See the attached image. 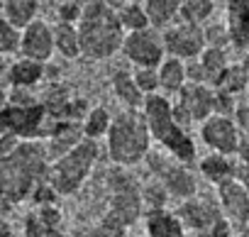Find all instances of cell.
<instances>
[{
	"instance_id": "cell-1",
	"label": "cell",
	"mask_w": 249,
	"mask_h": 237,
	"mask_svg": "<svg viewBox=\"0 0 249 237\" xmlns=\"http://www.w3.org/2000/svg\"><path fill=\"white\" fill-rule=\"evenodd\" d=\"M49 157L42 140H22L13 152L0 154V203L18 205L47 181Z\"/></svg>"
},
{
	"instance_id": "cell-2",
	"label": "cell",
	"mask_w": 249,
	"mask_h": 237,
	"mask_svg": "<svg viewBox=\"0 0 249 237\" xmlns=\"http://www.w3.org/2000/svg\"><path fill=\"white\" fill-rule=\"evenodd\" d=\"M76 32H78L81 56L90 61L115 56L124 39V30L120 27L115 10L107 8L103 0H86L83 3Z\"/></svg>"
},
{
	"instance_id": "cell-3",
	"label": "cell",
	"mask_w": 249,
	"mask_h": 237,
	"mask_svg": "<svg viewBox=\"0 0 249 237\" xmlns=\"http://www.w3.org/2000/svg\"><path fill=\"white\" fill-rule=\"evenodd\" d=\"M105 147L110 162L120 169H130L144 162L147 152L152 149V135L142 110L124 108L122 112H117L105 132Z\"/></svg>"
},
{
	"instance_id": "cell-4",
	"label": "cell",
	"mask_w": 249,
	"mask_h": 237,
	"mask_svg": "<svg viewBox=\"0 0 249 237\" xmlns=\"http://www.w3.org/2000/svg\"><path fill=\"white\" fill-rule=\"evenodd\" d=\"M142 115H144V123L149 128L152 140L169 152L174 159L183 162V164H193L198 159V149L193 137L188 135L186 128H181L174 120V112H171V98L161 95V93H152L144 98L142 105Z\"/></svg>"
},
{
	"instance_id": "cell-5",
	"label": "cell",
	"mask_w": 249,
	"mask_h": 237,
	"mask_svg": "<svg viewBox=\"0 0 249 237\" xmlns=\"http://www.w3.org/2000/svg\"><path fill=\"white\" fill-rule=\"evenodd\" d=\"M98 157H100L98 140H86L83 137L73 149H69L59 159L49 162L47 183L56 191V196H73L76 191H81V186L90 176Z\"/></svg>"
},
{
	"instance_id": "cell-6",
	"label": "cell",
	"mask_w": 249,
	"mask_h": 237,
	"mask_svg": "<svg viewBox=\"0 0 249 237\" xmlns=\"http://www.w3.org/2000/svg\"><path fill=\"white\" fill-rule=\"evenodd\" d=\"M176 215L183 222L186 232H193L196 237H227L232 232V225L220 213L217 201L213 203L210 198H200L198 193L181 201Z\"/></svg>"
},
{
	"instance_id": "cell-7",
	"label": "cell",
	"mask_w": 249,
	"mask_h": 237,
	"mask_svg": "<svg viewBox=\"0 0 249 237\" xmlns=\"http://www.w3.org/2000/svg\"><path fill=\"white\" fill-rule=\"evenodd\" d=\"M149 171L154 174V179H159L169 193V198H178L186 201L191 196L198 193V179L191 169V164H183L178 159H174L169 152H154L149 149L144 157Z\"/></svg>"
},
{
	"instance_id": "cell-8",
	"label": "cell",
	"mask_w": 249,
	"mask_h": 237,
	"mask_svg": "<svg viewBox=\"0 0 249 237\" xmlns=\"http://www.w3.org/2000/svg\"><path fill=\"white\" fill-rule=\"evenodd\" d=\"M52 128L54 120L47 117V110L39 100L30 105L8 103L0 110V132H10L20 140H44Z\"/></svg>"
},
{
	"instance_id": "cell-9",
	"label": "cell",
	"mask_w": 249,
	"mask_h": 237,
	"mask_svg": "<svg viewBox=\"0 0 249 237\" xmlns=\"http://www.w3.org/2000/svg\"><path fill=\"white\" fill-rule=\"evenodd\" d=\"M213 103H215V91L208 83H191L186 81L183 88L176 93V100H171V112L174 120L188 130L193 123H203L205 117L213 115Z\"/></svg>"
},
{
	"instance_id": "cell-10",
	"label": "cell",
	"mask_w": 249,
	"mask_h": 237,
	"mask_svg": "<svg viewBox=\"0 0 249 237\" xmlns=\"http://www.w3.org/2000/svg\"><path fill=\"white\" fill-rule=\"evenodd\" d=\"M110 186H112V193H110L107 215H112L124 227H132L144 213V205L140 198V186L127 174H115L110 179Z\"/></svg>"
},
{
	"instance_id": "cell-11",
	"label": "cell",
	"mask_w": 249,
	"mask_h": 237,
	"mask_svg": "<svg viewBox=\"0 0 249 237\" xmlns=\"http://www.w3.org/2000/svg\"><path fill=\"white\" fill-rule=\"evenodd\" d=\"M120 52L135 66H159V61L166 56L164 42H161V30L144 27L137 32H127L122 39Z\"/></svg>"
},
{
	"instance_id": "cell-12",
	"label": "cell",
	"mask_w": 249,
	"mask_h": 237,
	"mask_svg": "<svg viewBox=\"0 0 249 237\" xmlns=\"http://www.w3.org/2000/svg\"><path fill=\"white\" fill-rule=\"evenodd\" d=\"M161 42H164L166 56H176L181 61H191L205 47L203 25H191V22L176 20L174 25L161 30Z\"/></svg>"
},
{
	"instance_id": "cell-13",
	"label": "cell",
	"mask_w": 249,
	"mask_h": 237,
	"mask_svg": "<svg viewBox=\"0 0 249 237\" xmlns=\"http://www.w3.org/2000/svg\"><path fill=\"white\" fill-rule=\"evenodd\" d=\"M200 140L210 152L234 157V149L242 140V132L237 130L232 117L213 112L210 117H205V120L200 123Z\"/></svg>"
},
{
	"instance_id": "cell-14",
	"label": "cell",
	"mask_w": 249,
	"mask_h": 237,
	"mask_svg": "<svg viewBox=\"0 0 249 237\" xmlns=\"http://www.w3.org/2000/svg\"><path fill=\"white\" fill-rule=\"evenodd\" d=\"M215 188H217V208L225 215V220L232 225V230L247 227L249 225V191L237 179L222 181Z\"/></svg>"
},
{
	"instance_id": "cell-15",
	"label": "cell",
	"mask_w": 249,
	"mask_h": 237,
	"mask_svg": "<svg viewBox=\"0 0 249 237\" xmlns=\"http://www.w3.org/2000/svg\"><path fill=\"white\" fill-rule=\"evenodd\" d=\"M18 54L25 56V59L47 64L54 56V32H52L49 22L35 18L30 25H25L20 30V49H18Z\"/></svg>"
},
{
	"instance_id": "cell-16",
	"label": "cell",
	"mask_w": 249,
	"mask_h": 237,
	"mask_svg": "<svg viewBox=\"0 0 249 237\" xmlns=\"http://www.w3.org/2000/svg\"><path fill=\"white\" fill-rule=\"evenodd\" d=\"M225 30L230 47L244 52L249 47V0H227L225 3Z\"/></svg>"
},
{
	"instance_id": "cell-17",
	"label": "cell",
	"mask_w": 249,
	"mask_h": 237,
	"mask_svg": "<svg viewBox=\"0 0 249 237\" xmlns=\"http://www.w3.org/2000/svg\"><path fill=\"white\" fill-rule=\"evenodd\" d=\"M83 140V132H81V123H54V128L49 130V135L44 137V149H47V157L49 162L59 159L61 154H66L69 149H73L78 142Z\"/></svg>"
},
{
	"instance_id": "cell-18",
	"label": "cell",
	"mask_w": 249,
	"mask_h": 237,
	"mask_svg": "<svg viewBox=\"0 0 249 237\" xmlns=\"http://www.w3.org/2000/svg\"><path fill=\"white\" fill-rule=\"evenodd\" d=\"M144 230H147L149 237H186L183 222L178 220L176 210H169V208L147 210Z\"/></svg>"
},
{
	"instance_id": "cell-19",
	"label": "cell",
	"mask_w": 249,
	"mask_h": 237,
	"mask_svg": "<svg viewBox=\"0 0 249 237\" xmlns=\"http://www.w3.org/2000/svg\"><path fill=\"white\" fill-rule=\"evenodd\" d=\"M157 76H159V93L171 98L186 83V61L176 56H164L157 66Z\"/></svg>"
},
{
	"instance_id": "cell-20",
	"label": "cell",
	"mask_w": 249,
	"mask_h": 237,
	"mask_svg": "<svg viewBox=\"0 0 249 237\" xmlns=\"http://www.w3.org/2000/svg\"><path fill=\"white\" fill-rule=\"evenodd\" d=\"M198 171H200V176H203V179H208L213 186H217V183H222V181L234 179L237 162H234V157L210 152L208 157L198 159Z\"/></svg>"
},
{
	"instance_id": "cell-21",
	"label": "cell",
	"mask_w": 249,
	"mask_h": 237,
	"mask_svg": "<svg viewBox=\"0 0 249 237\" xmlns=\"http://www.w3.org/2000/svg\"><path fill=\"white\" fill-rule=\"evenodd\" d=\"M112 93H115V98L124 108H130V110H142L144 98H147L137 88V83L132 78V71H124V69H120V71L112 73Z\"/></svg>"
},
{
	"instance_id": "cell-22",
	"label": "cell",
	"mask_w": 249,
	"mask_h": 237,
	"mask_svg": "<svg viewBox=\"0 0 249 237\" xmlns=\"http://www.w3.org/2000/svg\"><path fill=\"white\" fill-rule=\"evenodd\" d=\"M8 81H10V86H18V88H35L44 81V64L20 56V59L10 61Z\"/></svg>"
},
{
	"instance_id": "cell-23",
	"label": "cell",
	"mask_w": 249,
	"mask_h": 237,
	"mask_svg": "<svg viewBox=\"0 0 249 237\" xmlns=\"http://www.w3.org/2000/svg\"><path fill=\"white\" fill-rule=\"evenodd\" d=\"M142 8L147 13L149 27L164 30L178 20V8L181 0H142Z\"/></svg>"
},
{
	"instance_id": "cell-24",
	"label": "cell",
	"mask_w": 249,
	"mask_h": 237,
	"mask_svg": "<svg viewBox=\"0 0 249 237\" xmlns=\"http://www.w3.org/2000/svg\"><path fill=\"white\" fill-rule=\"evenodd\" d=\"M249 86V73L244 71L242 64H227L213 81V88L215 91H222V93H230V95H242Z\"/></svg>"
},
{
	"instance_id": "cell-25",
	"label": "cell",
	"mask_w": 249,
	"mask_h": 237,
	"mask_svg": "<svg viewBox=\"0 0 249 237\" xmlns=\"http://www.w3.org/2000/svg\"><path fill=\"white\" fill-rule=\"evenodd\" d=\"M39 5H42V0H3V18L13 27L22 30L37 18Z\"/></svg>"
},
{
	"instance_id": "cell-26",
	"label": "cell",
	"mask_w": 249,
	"mask_h": 237,
	"mask_svg": "<svg viewBox=\"0 0 249 237\" xmlns=\"http://www.w3.org/2000/svg\"><path fill=\"white\" fill-rule=\"evenodd\" d=\"M54 32V52L61 54L64 59H78L81 56V44H78V32L76 25L71 22H56L52 27Z\"/></svg>"
},
{
	"instance_id": "cell-27",
	"label": "cell",
	"mask_w": 249,
	"mask_h": 237,
	"mask_svg": "<svg viewBox=\"0 0 249 237\" xmlns=\"http://www.w3.org/2000/svg\"><path fill=\"white\" fill-rule=\"evenodd\" d=\"M215 15V0H181L178 20L191 25H205Z\"/></svg>"
},
{
	"instance_id": "cell-28",
	"label": "cell",
	"mask_w": 249,
	"mask_h": 237,
	"mask_svg": "<svg viewBox=\"0 0 249 237\" xmlns=\"http://www.w3.org/2000/svg\"><path fill=\"white\" fill-rule=\"evenodd\" d=\"M110 120H112V115L105 110V108H90L86 112V117L81 120V132L86 140H103L107 128H110Z\"/></svg>"
},
{
	"instance_id": "cell-29",
	"label": "cell",
	"mask_w": 249,
	"mask_h": 237,
	"mask_svg": "<svg viewBox=\"0 0 249 237\" xmlns=\"http://www.w3.org/2000/svg\"><path fill=\"white\" fill-rule=\"evenodd\" d=\"M115 15H117V22L124 30V35L149 27V20H147V13H144L142 3H124L122 8L115 10Z\"/></svg>"
},
{
	"instance_id": "cell-30",
	"label": "cell",
	"mask_w": 249,
	"mask_h": 237,
	"mask_svg": "<svg viewBox=\"0 0 249 237\" xmlns=\"http://www.w3.org/2000/svg\"><path fill=\"white\" fill-rule=\"evenodd\" d=\"M196 61L203 66V71H205V76H208V81H210V86H213V81H215V76L230 64V59H227V52H225V47H203V52L196 56Z\"/></svg>"
},
{
	"instance_id": "cell-31",
	"label": "cell",
	"mask_w": 249,
	"mask_h": 237,
	"mask_svg": "<svg viewBox=\"0 0 249 237\" xmlns=\"http://www.w3.org/2000/svg\"><path fill=\"white\" fill-rule=\"evenodd\" d=\"M140 198H142V205L147 210H157V208H166L169 203V193L164 188V183L159 179H152L147 181L142 188H140Z\"/></svg>"
},
{
	"instance_id": "cell-32",
	"label": "cell",
	"mask_w": 249,
	"mask_h": 237,
	"mask_svg": "<svg viewBox=\"0 0 249 237\" xmlns=\"http://www.w3.org/2000/svg\"><path fill=\"white\" fill-rule=\"evenodd\" d=\"M25 237H64L59 225H52L42 220L37 213H30L25 218Z\"/></svg>"
},
{
	"instance_id": "cell-33",
	"label": "cell",
	"mask_w": 249,
	"mask_h": 237,
	"mask_svg": "<svg viewBox=\"0 0 249 237\" xmlns=\"http://www.w3.org/2000/svg\"><path fill=\"white\" fill-rule=\"evenodd\" d=\"M20 49V30L13 27L5 18H0V54L13 56Z\"/></svg>"
},
{
	"instance_id": "cell-34",
	"label": "cell",
	"mask_w": 249,
	"mask_h": 237,
	"mask_svg": "<svg viewBox=\"0 0 249 237\" xmlns=\"http://www.w3.org/2000/svg\"><path fill=\"white\" fill-rule=\"evenodd\" d=\"M132 78H135L137 88H140L144 95L159 93V76H157V66H135Z\"/></svg>"
},
{
	"instance_id": "cell-35",
	"label": "cell",
	"mask_w": 249,
	"mask_h": 237,
	"mask_svg": "<svg viewBox=\"0 0 249 237\" xmlns=\"http://www.w3.org/2000/svg\"><path fill=\"white\" fill-rule=\"evenodd\" d=\"M203 37H205V47H227V30L225 22H205L203 25Z\"/></svg>"
},
{
	"instance_id": "cell-36",
	"label": "cell",
	"mask_w": 249,
	"mask_h": 237,
	"mask_svg": "<svg viewBox=\"0 0 249 237\" xmlns=\"http://www.w3.org/2000/svg\"><path fill=\"white\" fill-rule=\"evenodd\" d=\"M213 91H215V88H213ZM234 105H237V95L215 91V103H213V112H215V115H227V117H232Z\"/></svg>"
},
{
	"instance_id": "cell-37",
	"label": "cell",
	"mask_w": 249,
	"mask_h": 237,
	"mask_svg": "<svg viewBox=\"0 0 249 237\" xmlns=\"http://www.w3.org/2000/svg\"><path fill=\"white\" fill-rule=\"evenodd\" d=\"M81 10H83V3H78V0H71V3H59L56 18H59V22H71V25H76L78 18H81Z\"/></svg>"
},
{
	"instance_id": "cell-38",
	"label": "cell",
	"mask_w": 249,
	"mask_h": 237,
	"mask_svg": "<svg viewBox=\"0 0 249 237\" xmlns=\"http://www.w3.org/2000/svg\"><path fill=\"white\" fill-rule=\"evenodd\" d=\"M232 120H234V125H237V130L242 135L249 132V100H237L234 112H232Z\"/></svg>"
},
{
	"instance_id": "cell-39",
	"label": "cell",
	"mask_w": 249,
	"mask_h": 237,
	"mask_svg": "<svg viewBox=\"0 0 249 237\" xmlns=\"http://www.w3.org/2000/svg\"><path fill=\"white\" fill-rule=\"evenodd\" d=\"M20 142H22V140H20V137H15V135H10V132H0V154L13 152Z\"/></svg>"
},
{
	"instance_id": "cell-40",
	"label": "cell",
	"mask_w": 249,
	"mask_h": 237,
	"mask_svg": "<svg viewBox=\"0 0 249 237\" xmlns=\"http://www.w3.org/2000/svg\"><path fill=\"white\" fill-rule=\"evenodd\" d=\"M234 162L237 164H249V137H244V135H242V140L234 149Z\"/></svg>"
},
{
	"instance_id": "cell-41",
	"label": "cell",
	"mask_w": 249,
	"mask_h": 237,
	"mask_svg": "<svg viewBox=\"0 0 249 237\" xmlns=\"http://www.w3.org/2000/svg\"><path fill=\"white\" fill-rule=\"evenodd\" d=\"M234 179L249 191V164H237V171H234Z\"/></svg>"
},
{
	"instance_id": "cell-42",
	"label": "cell",
	"mask_w": 249,
	"mask_h": 237,
	"mask_svg": "<svg viewBox=\"0 0 249 237\" xmlns=\"http://www.w3.org/2000/svg\"><path fill=\"white\" fill-rule=\"evenodd\" d=\"M0 237H13V227H10V222H5L3 218H0Z\"/></svg>"
},
{
	"instance_id": "cell-43",
	"label": "cell",
	"mask_w": 249,
	"mask_h": 237,
	"mask_svg": "<svg viewBox=\"0 0 249 237\" xmlns=\"http://www.w3.org/2000/svg\"><path fill=\"white\" fill-rule=\"evenodd\" d=\"M8 69H10V61H8V56H3V54H0V78H5V76H8Z\"/></svg>"
},
{
	"instance_id": "cell-44",
	"label": "cell",
	"mask_w": 249,
	"mask_h": 237,
	"mask_svg": "<svg viewBox=\"0 0 249 237\" xmlns=\"http://www.w3.org/2000/svg\"><path fill=\"white\" fill-rule=\"evenodd\" d=\"M103 3H105L107 8H112V10H117V8H122L124 3H130V0H103Z\"/></svg>"
},
{
	"instance_id": "cell-45",
	"label": "cell",
	"mask_w": 249,
	"mask_h": 237,
	"mask_svg": "<svg viewBox=\"0 0 249 237\" xmlns=\"http://www.w3.org/2000/svg\"><path fill=\"white\" fill-rule=\"evenodd\" d=\"M227 237H249V225L247 227H239V230H232Z\"/></svg>"
},
{
	"instance_id": "cell-46",
	"label": "cell",
	"mask_w": 249,
	"mask_h": 237,
	"mask_svg": "<svg viewBox=\"0 0 249 237\" xmlns=\"http://www.w3.org/2000/svg\"><path fill=\"white\" fill-rule=\"evenodd\" d=\"M5 105H8V88L0 86V110H3Z\"/></svg>"
},
{
	"instance_id": "cell-47",
	"label": "cell",
	"mask_w": 249,
	"mask_h": 237,
	"mask_svg": "<svg viewBox=\"0 0 249 237\" xmlns=\"http://www.w3.org/2000/svg\"><path fill=\"white\" fill-rule=\"evenodd\" d=\"M239 64H242V66H244V71L249 73V47L244 49V56H242V61H239Z\"/></svg>"
},
{
	"instance_id": "cell-48",
	"label": "cell",
	"mask_w": 249,
	"mask_h": 237,
	"mask_svg": "<svg viewBox=\"0 0 249 237\" xmlns=\"http://www.w3.org/2000/svg\"><path fill=\"white\" fill-rule=\"evenodd\" d=\"M244 95H247V100H249V86H247V91H244Z\"/></svg>"
},
{
	"instance_id": "cell-49",
	"label": "cell",
	"mask_w": 249,
	"mask_h": 237,
	"mask_svg": "<svg viewBox=\"0 0 249 237\" xmlns=\"http://www.w3.org/2000/svg\"><path fill=\"white\" fill-rule=\"evenodd\" d=\"M59 3H71V0H59Z\"/></svg>"
},
{
	"instance_id": "cell-50",
	"label": "cell",
	"mask_w": 249,
	"mask_h": 237,
	"mask_svg": "<svg viewBox=\"0 0 249 237\" xmlns=\"http://www.w3.org/2000/svg\"><path fill=\"white\" fill-rule=\"evenodd\" d=\"M130 3H142V0H130Z\"/></svg>"
},
{
	"instance_id": "cell-51",
	"label": "cell",
	"mask_w": 249,
	"mask_h": 237,
	"mask_svg": "<svg viewBox=\"0 0 249 237\" xmlns=\"http://www.w3.org/2000/svg\"><path fill=\"white\" fill-rule=\"evenodd\" d=\"M215 3H217V0H215Z\"/></svg>"
},
{
	"instance_id": "cell-52",
	"label": "cell",
	"mask_w": 249,
	"mask_h": 237,
	"mask_svg": "<svg viewBox=\"0 0 249 237\" xmlns=\"http://www.w3.org/2000/svg\"><path fill=\"white\" fill-rule=\"evenodd\" d=\"M247 135H249V132H247Z\"/></svg>"
}]
</instances>
